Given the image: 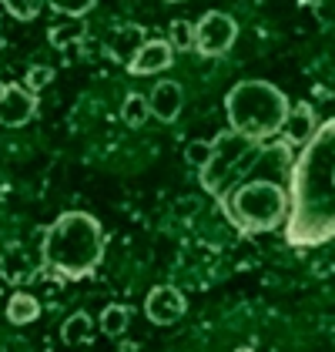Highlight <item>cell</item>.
Here are the masks:
<instances>
[{"instance_id":"cell-17","label":"cell","mask_w":335,"mask_h":352,"mask_svg":"<svg viewBox=\"0 0 335 352\" xmlns=\"http://www.w3.org/2000/svg\"><path fill=\"white\" fill-rule=\"evenodd\" d=\"M0 7H3L14 21H37L41 10L47 7V0H0Z\"/></svg>"},{"instance_id":"cell-8","label":"cell","mask_w":335,"mask_h":352,"mask_svg":"<svg viewBox=\"0 0 335 352\" xmlns=\"http://www.w3.org/2000/svg\"><path fill=\"white\" fill-rule=\"evenodd\" d=\"M174 64V47H171V41H161V37H148L144 44H141V51L131 57V64H128V71L135 74V78H148V74H161Z\"/></svg>"},{"instance_id":"cell-12","label":"cell","mask_w":335,"mask_h":352,"mask_svg":"<svg viewBox=\"0 0 335 352\" xmlns=\"http://www.w3.org/2000/svg\"><path fill=\"white\" fill-rule=\"evenodd\" d=\"M144 41H148L144 28H138V24H121V28H114L111 37H108V57L128 67V64H131V57L141 51V44H144Z\"/></svg>"},{"instance_id":"cell-4","label":"cell","mask_w":335,"mask_h":352,"mask_svg":"<svg viewBox=\"0 0 335 352\" xmlns=\"http://www.w3.org/2000/svg\"><path fill=\"white\" fill-rule=\"evenodd\" d=\"M255 155H258V144L255 141H249L245 135H238L231 128L222 131V135L211 141V158H208V164L198 171L201 188L208 191V195H215V198H224L235 182H242L249 175Z\"/></svg>"},{"instance_id":"cell-22","label":"cell","mask_w":335,"mask_h":352,"mask_svg":"<svg viewBox=\"0 0 335 352\" xmlns=\"http://www.w3.org/2000/svg\"><path fill=\"white\" fill-rule=\"evenodd\" d=\"M51 81H54V67H47V64H34V67H27V74H24V87H30L34 94L44 91Z\"/></svg>"},{"instance_id":"cell-6","label":"cell","mask_w":335,"mask_h":352,"mask_svg":"<svg viewBox=\"0 0 335 352\" xmlns=\"http://www.w3.org/2000/svg\"><path fill=\"white\" fill-rule=\"evenodd\" d=\"M37 114V94L21 84H3L0 87V124L3 128H24Z\"/></svg>"},{"instance_id":"cell-18","label":"cell","mask_w":335,"mask_h":352,"mask_svg":"<svg viewBox=\"0 0 335 352\" xmlns=\"http://www.w3.org/2000/svg\"><path fill=\"white\" fill-rule=\"evenodd\" d=\"M168 41H171L174 51H195V24H192V21H181V17L171 21Z\"/></svg>"},{"instance_id":"cell-20","label":"cell","mask_w":335,"mask_h":352,"mask_svg":"<svg viewBox=\"0 0 335 352\" xmlns=\"http://www.w3.org/2000/svg\"><path fill=\"white\" fill-rule=\"evenodd\" d=\"M47 7H54L57 14H64L71 21H81L84 14H91L97 7V0H47Z\"/></svg>"},{"instance_id":"cell-15","label":"cell","mask_w":335,"mask_h":352,"mask_svg":"<svg viewBox=\"0 0 335 352\" xmlns=\"http://www.w3.org/2000/svg\"><path fill=\"white\" fill-rule=\"evenodd\" d=\"M128 319H131V312H128L124 305H104V312H101V319H97V329H101L104 336H111V339H121V336L128 332Z\"/></svg>"},{"instance_id":"cell-23","label":"cell","mask_w":335,"mask_h":352,"mask_svg":"<svg viewBox=\"0 0 335 352\" xmlns=\"http://www.w3.org/2000/svg\"><path fill=\"white\" fill-rule=\"evenodd\" d=\"M168 3H181V0H168Z\"/></svg>"},{"instance_id":"cell-19","label":"cell","mask_w":335,"mask_h":352,"mask_svg":"<svg viewBox=\"0 0 335 352\" xmlns=\"http://www.w3.org/2000/svg\"><path fill=\"white\" fill-rule=\"evenodd\" d=\"M84 37V28L74 21V24H67V28H51L47 30V41L54 44V47H60V51H74L78 44H81Z\"/></svg>"},{"instance_id":"cell-13","label":"cell","mask_w":335,"mask_h":352,"mask_svg":"<svg viewBox=\"0 0 335 352\" xmlns=\"http://www.w3.org/2000/svg\"><path fill=\"white\" fill-rule=\"evenodd\" d=\"M94 332H101V329L87 312H74V316H67V322L60 325L64 346H87V342H94Z\"/></svg>"},{"instance_id":"cell-16","label":"cell","mask_w":335,"mask_h":352,"mask_svg":"<svg viewBox=\"0 0 335 352\" xmlns=\"http://www.w3.org/2000/svg\"><path fill=\"white\" fill-rule=\"evenodd\" d=\"M148 118H151V104H148V98H144V94H128V98H124V104H121V121H124L128 128H141Z\"/></svg>"},{"instance_id":"cell-7","label":"cell","mask_w":335,"mask_h":352,"mask_svg":"<svg viewBox=\"0 0 335 352\" xmlns=\"http://www.w3.org/2000/svg\"><path fill=\"white\" fill-rule=\"evenodd\" d=\"M188 312V298L174 285H154L144 298V316L154 325H174Z\"/></svg>"},{"instance_id":"cell-2","label":"cell","mask_w":335,"mask_h":352,"mask_svg":"<svg viewBox=\"0 0 335 352\" xmlns=\"http://www.w3.org/2000/svg\"><path fill=\"white\" fill-rule=\"evenodd\" d=\"M104 225L87 212H64L44 228L41 262L54 278H87L104 262Z\"/></svg>"},{"instance_id":"cell-21","label":"cell","mask_w":335,"mask_h":352,"mask_svg":"<svg viewBox=\"0 0 335 352\" xmlns=\"http://www.w3.org/2000/svg\"><path fill=\"white\" fill-rule=\"evenodd\" d=\"M208 158H211V141H201V138H195V141H188L185 144V162L192 164V168H205L208 164Z\"/></svg>"},{"instance_id":"cell-3","label":"cell","mask_w":335,"mask_h":352,"mask_svg":"<svg viewBox=\"0 0 335 352\" xmlns=\"http://www.w3.org/2000/svg\"><path fill=\"white\" fill-rule=\"evenodd\" d=\"M288 98L285 91L272 81H242L224 94V114L228 128L245 135L255 144H265L279 138V128L288 114Z\"/></svg>"},{"instance_id":"cell-5","label":"cell","mask_w":335,"mask_h":352,"mask_svg":"<svg viewBox=\"0 0 335 352\" xmlns=\"http://www.w3.org/2000/svg\"><path fill=\"white\" fill-rule=\"evenodd\" d=\"M235 37H238V24L222 10H208L195 24V51L201 57H222L231 51Z\"/></svg>"},{"instance_id":"cell-10","label":"cell","mask_w":335,"mask_h":352,"mask_svg":"<svg viewBox=\"0 0 335 352\" xmlns=\"http://www.w3.org/2000/svg\"><path fill=\"white\" fill-rule=\"evenodd\" d=\"M44 269V262H34L27 252V245H7L0 255V275L10 285H24L27 278H34L37 272Z\"/></svg>"},{"instance_id":"cell-1","label":"cell","mask_w":335,"mask_h":352,"mask_svg":"<svg viewBox=\"0 0 335 352\" xmlns=\"http://www.w3.org/2000/svg\"><path fill=\"white\" fill-rule=\"evenodd\" d=\"M335 239V118L295 151L288 171L285 242L299 252L322 248Z\"/></svg>"},{"instance_id":"cell-9","label":"cell","mask_w":335,"mask_h":352,"mask_svg":"<svg viewBox=\"0 0 335 352\" xmlns=\"http://www.w3.org/2000/svg\"><path fill=\"white\" fill-rule=\"evenodd\" d=\"M319 124H322V121L315 118V108H312L308 101H299V104H292L288 114H285V121H281V128H279V138L299 151L308 138L319 131Z\"/></svg>"},{"instance_id":"cell-11","label":"cell","mask_w":335,"mask_h":352,"mask_svg":"<svg viewBox=\"0 0 335 352\" xmlns=\"http://www.w3.org/2000/svg\"><path fill=\"white\" fill-rule=\"evenodd\" d=\"M148 104H151V118L171 124L178 114H181V104H185V91L178 81H161L154 84V91L148 94Z\"/></svg>"},{"instance_id":"cell-14","label":"cell","mask_w":335,"mask_h":352,"mask_svg":"<svg viewBox=\"0 0 335 352\" xmlns=\"http://www.w3.org/2000/svg\"><path fill=\"white\" fill-rule=\"evenodd\" d=\"M41 319V302L24 292V289H17L14 296L7 298V322L10 325H30Z\"/></svg>"}]
</instances>
